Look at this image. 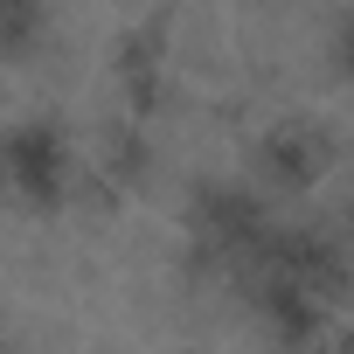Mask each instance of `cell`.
<instances>
[{
	"label": "cell",
	"mask_w": 354,
	"mask_h": 354,
	"mask_svg": "<svg viewBox=\"0 0 354 354\" xmlns=\"http://www.w3.org/2000/svg\"><path fill=\"white\" fill-rule=\"evenodd\" d=\"M0 167H8V181H15V188H28V195H49V188L63 181L70 153H63L56 125H15L8 139H0Z\"/></svg>",
	"instance_id": "6da1fadb"
},
{
	"label": "cell",
	"mask_w": 354,
	"mask_h": 354,
	"mask_svg": "<svg viewBox=\"0 0 354 354\" xmlns=\"http://www.w3.org/2000/svg\"><path fill=\"white\" fill-rule=\"evenodd\" d=\"M319 160H326V132L319 125H278L271 139H264V174L271 181H313L319 174Z\"/></svg>",
	"instance_id": "7a4b0ae2"
},
{
	"label": "cell",
	"mask_w": 354,
	"mask_h": 354,
	"mask_svg": "<svg viewBox=\"0 0 354 354\" xmlns=\"http://www.w3.org/2000/svg\"><path fill=\"white\" fill-rule=\"evenodd\" d=\"M333 56L340 70H354V15H333Z\"/></svg>",
	"instance_id": "3957f363"
},
{
	"label": "cell",
	"mask_w": 354,
	"mask_h": 354,
	"mask_svg": "<svg viewBox=\"0 0 354 354\" xmlns=\"http://www.w3.org/2000/svg\"><path fill=\"white\" fill-rule=\"evenodd\" d=\"M347 223H354V195H347Z\"/></svg>",
	"instance_id": "277c9868"
}]
</instances>
